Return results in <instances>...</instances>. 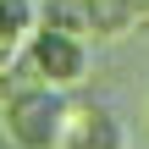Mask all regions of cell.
Segmentation results:
<instances>
[{
    "mask_svg": "<svg viewBox=\"0 0 149 149\" xmlns=\"http://www.w3.org/2000/svg\"><path fill=\"white\" fill-rule=\"evenodd\" d=\"M28 66L39 72V83H50V88H77V83H88V72H94V44L83 39V33H66V28H33L28 33Z\"/></svg>",
    "mask_w": 149,
    "mask_h": 149,
    "instance_id": "obj_2",
    "label": "cell"
},
{
    "mask_svg": "<svg viewBox=\"0 0 149 149\" xmlns=\"http://www.w3.org/2000/svg\"><path fill=\"white\" fill-rule=\"evenodd\" d=\"M39 28V0H0V33L11 44H22Z\"/></svg>",
    "mask_w": 149,
    "mask_h": 149,
    "instance_id": "obj_4",
    "label": "cell"
},
{
    "mask_svg": "<svg viewBox=\"0 0 149 149\" xmlns=\"http://www.w3.org/2000/svg\"><path fill=\"white\" fill-rule=\"evenodd\" d=\"M77 133H83V144L88 149H127V133H122V122L111 116V111H88L83 122H72Z\"/></svg>",
    "mask_w": 149,
    "mask_h": 149,
    "instance_id": "obj_3",
    "label": "cell"
},
{
    "mask_svg": "<svg viewBox=\"0 0 149 149\" xmlns=\"http://www.w3.org/2000/svg\"><path fill=\"white\" fill-rule=\"evenodd\" d=\"M6 138L17 149H61L66 133H72V105L61 88L50 83H28L6 100V116H0Z\"/></svg>",
    "mask_w": 149,
    "mask_h": 149,
    "instance_id": "obj_1",
    "label": "cell"
}]
</instances>
